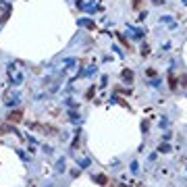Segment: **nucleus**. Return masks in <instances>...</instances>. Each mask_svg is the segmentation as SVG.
Segmentation results:
<instances>
[{"label":"nucleus","instance_id":"obj_1","mask_svg":"<svg viewBox=\"0 0 187 187\" xmlns=\"http://www.w3.org/2000/svg\"><path fill=\"white\" fill-rule=\"evenodd\" d=\"M23 119V110L19 108V110H13V112H8V117H6V121L8 123H19Z\"/></svg>","mask_w":187,"mask_h":187}]
</instances>
